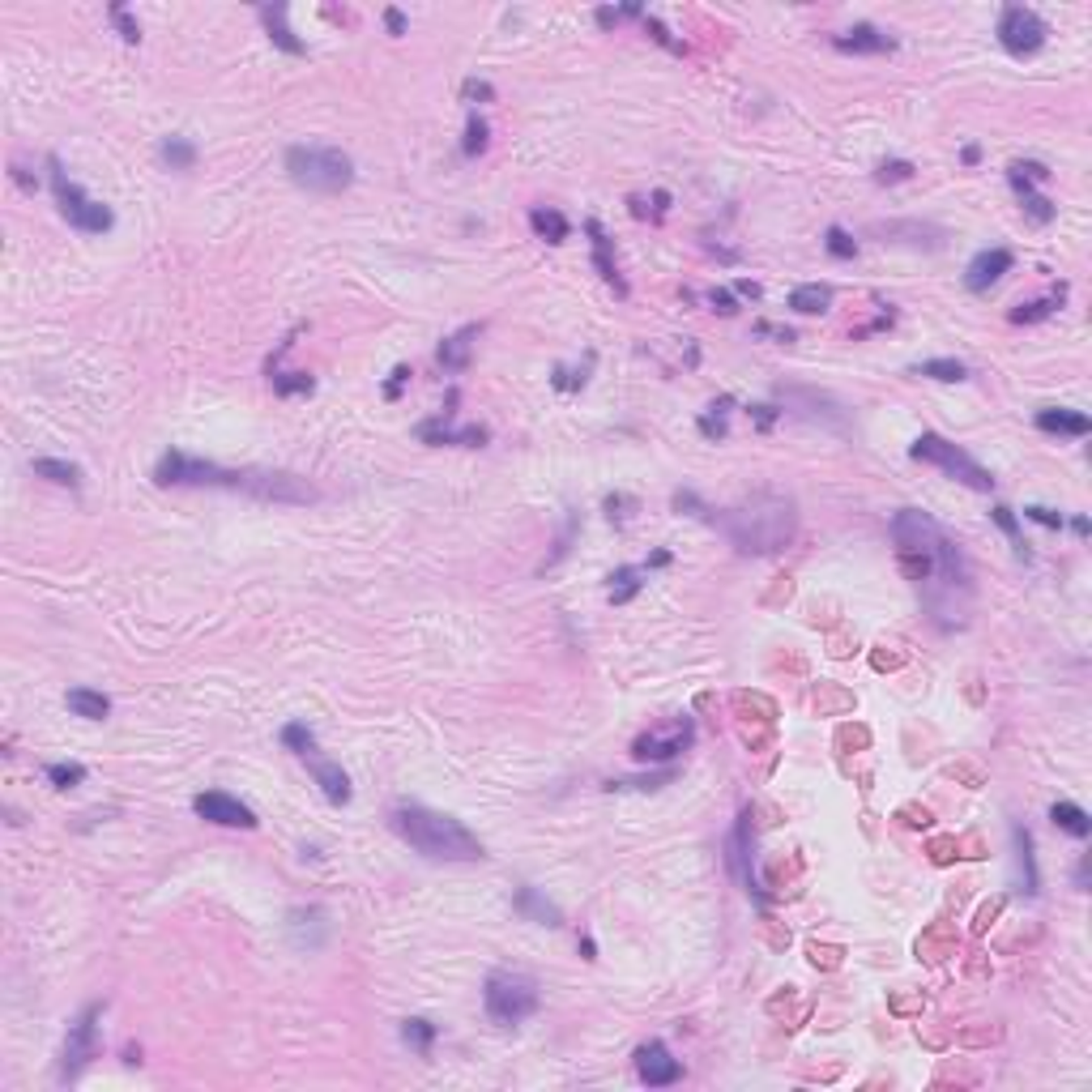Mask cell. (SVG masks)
Returning <instances> with one entry per match:
<instances>
[{
	"label": "cell",
	"instance_id": "obj_1",
	"mask_svg": "<svg viewBox=\"0 0 1092 1092\" xmlns=\"http://www.w3.org/2000/svg\"><path fill=\"white\" fill-rule=\"evenodd\" d=\"M158 487H223V491H243L252 500H265V504H312L316 500V487H307L304 478L295 474H282V470H226V465H213L201 461V457H188L179 448L163 453L154 470Z\"/></svg>",
	"mask_w": 1092,
	"mask_h": 1092
},
{
	"label": "cell",
	"instance_id": "obj_2",
	"mask_svg": "<svg viewBox=\"0 0 1092 1092\" xmlns=\"http://www.w3.org/2000/svg\"><path fill=\"white\" fill-rule=\"evenodd\" d=\"M892 542H897V564L913 585H926L930 576L944 581L947 593H969V564H964L960 546L917 508H900L892 517Z\"/></svg>",
	"mask_w": 1092,
	"mask_h": 1092
},
{
	"label": "cell",
	"instance_id": "obj_3",
	"mask_svg": "<svg viewBox=\"0 0 1092 1092\" xmlns=\"http://www.w3.org/2000/svg\"><path fill=\"white\" fill-rule=\"evenodd\" d=\"M709 521L722 525V534L739 546L742 555H777L798 529V512L786 495H751V500L722 508Z\"/></svg>",
	"mask_w": 1092,
	"mask_h": 1092
},
{
	"label": "cell",
	"instance_id": "obj_4",
	"mask_svg": "<svg viewBox=\"0 0 1092 1092\" xmlns=\"http://www.w3.org/2000/svg\"><path fill=\"white\" fill-rule=\"evenodd\" d=\"M389 824L410 850H418L431 862H478L482 858V841L461 824V819H453V815H445V811H431V806H418V803H401V806H393Z\"/></svg>",
	"mask_w": 1092,
	"mask_h": 1092
},
{
	"label": "cell",
	"instance_id": "obj_5",
	"mask_svg": "<svg viewBox=\"0 0 1092 1092\" xmlns=\"http://www.w3.org/2000/svg\"><path fill=\"white\" fill-rule=\"evenodd\" d=\"M287 171L299 188H307V193H346V188L354 184L351 154H342V149H334V146H290Z\"/></svg>",
	"mask_w": 1092,
	"mask_h": 1092
},
{
	"label": "cell",
	"instance_id": "obj_6",
	"mask_svg": "<svg viewBox=\"0 0 1092 1092\" xmlns=\"http://www.w3.org/2000/svg\"><path fill=\"white\" fill-rule=\"evenodd\" d=\"M482 1007L500 1028H512L542 1007V991L529 973H491L482 986Z\"/></svg>",
	"mask_w": 1092,
	"mask_h": 1092
},
{
	"label": "cell",
	"instance_id": "obj_7",
	"mask_svg": "<svg viewBox=\"0 0 1092 1092\" xmlns=\"http://www.w3.org/2000/svg\"><path fill=\"white\" fill-rule=\"evenodd\" d=\"M47 176H52V193H56V205L69 218V226H77V231H86V235H107L116 226V213L102 201L86 196L82 188H77V179H69L65 163H60L56 154L47 158Z\"/></svg>",
	"mask_w": 1092,
	"mask_h": 1092
},
{
	"label": "cell",
	"instance_id": "obj_8",
	"mask_svg": "<svg viewBox=\"0 0 1092 1092\" xmlns=\"http://www.w3.org/2000/svg\"><path fill=\"white\" fill-rule=\"evenodd\" d=\"M909 457H913V461L939 465L947 478L964 482V487H973V491H994L991 470H981V465L973 461V457L964 453L960 445H952V440H944V435H935V431H922V435H917L913 445H909Z\"/></svg>",
	"mask_w": 1092,
	"mask_h": 1092
},
{
	"label": "cell",
	"instance_id": "obj_9",
	"mask_svg": "<svg viewBox=\"0 0 1092 1092\" xmlns=\"http://www.w3.org/2000/svg\"><path fill=\"white\" fill-rule=\"evenodd\" d=\"M99 1020H102V1003H86L82 1016L69 1024L65 1037V1058H60V1080H77V1075L90 1067V1058L99 1054Z\"/></svg>",
	"mask_w": 1092,
	"mask_h": 1092
},
{
	"label": "cell",
	"instance_id": "obj_10",
	"mask_svg": "<svg viewBox=\"0 0 1092 1092\" xmlns=\"http://www.w3.org/2000/svg\"><path fill=\"white\" fill-rule=\"evenodd\" d=\"M1046 18L1037 9H1024V5H1007L999 18V43L1007 47L1011 56H1033V52H1041L1046 47Z\"/></svg>",
	"mask_w": 1092,
	"mask_h": 1092
},
{
	"label": "cell",
	"instance_id": "obj_11",
	"mask_svg": "<svg viewBox=\"0 0 1092 1092\" xmlns=\"http://www.w3.org/2000/svg\"><path fill=\"white\" fill-rule=\"evenodd\" d=\"M692 739H695V725L683 717V722L666 725V730H648V734H640V739L632 742V756H636L640 764H666V759L683 756V751L692 747Z\"/></svg>",
	"mask_w": 1092,
	"mask_h": 1092
},
{
	"label": "cell",
	"instance_id": "obj_12",
	"mask_svg": "<svg viewBox=\"0 0 1092 1092\" xmlns=\"http://www.w3.org/2000/svg\"><path fill=\"white\" fill-rule=\"evenodd\" d=\"M193 811L201 815V819H210V824H218V828H257V815H252V806H243L240 798L223 794V789L196 794L193 798Z\"/></svg>",
	"mask_w": 1092,
	"mask_h": 1092
},
{
	"label": "cell",
	"instance_id": "obj_13",
	"mask_svg": "<svg viewBox=\"0 0 1092 1092\" xmlns=\"http://www.w3.org/2000/svg\"><path fill=\"white\" fill-rule=\"evenodd\" d=\"M636 1075L648 1088H670V1084L683 1080V1067H679V1058H670V1050L662 1041H645L636 1050Z\"/></svg>",
	"mask_w": 1092,
	"mask_h": 1092
},
{
	"label": "cell",
	"instance_id": "obj_14",
	"mask_svg": "<svg viewBox=\"0 0 1092 1092\" xmlns=\"http://www.w3.org/2000/svg\"><path fill=\"white\" fill-rule=\"evenodd\" d=\"M1011 265H1016V257H1011L1007 248L977 252V257L969 260V269H964V287H969L973 295H986L994 282H1003V273H1011Z\"/></svg>",
	"mask_w": 1092,
	"mask_h": 1092
},
{
	"label": "cell",
	"instance_id": "obj_15",
	"mask_svg": "<svg viewBox=\"0 0 1092 1092\" xmlns=\"http://www.w3.org/2000/svg\"><path fill=\"white\" fill-rule=\"evenodd\" d=\"M299 759H304L307 769H312L316 786L324 789V798H329V803H334V806H346V803H351V777L342 772V764L324 759V756H320V747H312L307 756H299Z\"/></svg>",
	"mask_w": 1092,
	"mask_h": 1092
},
{
	"label": "cell",
	"instance_id": "obj_16",
	"mask_svg": "<svg viewBox=\"0 0 1092 1092\" xmlns=\"http://www.w3.org/2000/svg\"><path fill=\"white\" fill-rule=\"evenodd\" d=\"M418 440L423 445H461V448H482L487 445V427H453L448 423V414L440 418H427L423 427H418Z\"/></svg>",
	"mask_w": 1092,
	"mask_h": 1092
},
{
	"label": "cell",
	"instance_id": "obj_17",
	"mask_svg": "<svg viewBox=\"0 0 1092 1092\" xmlns=\"http://www.w3.org/2000/svg\"><path fill=\"white\" fill-rule=\"evenodd\" d=\"M1007 179H1011V188H1016V196H1020V210H1024V213H1028V218H1033L1037 226L1054 223V213H1058V210H1054V201H1050V196H1041V193H1037V188H1033V179H1024V176H1020L1016 167H1007Z\"/></svg>",
	"mask_w": 1092,
	"mask_h": 1092
},
{
	"label": "cell",
	"instance_id": "obj_18",
	"mask_svg": "<svg viewBox=\"0 0 1092 1092\" xmlns=\"http://www.w3.org/2000/svg\"><path fill=\"white\" fill-rule=\"evenodd\" d=\"M833 47H836V52H897V39L862 22V26L833 35Z\"/></svg>",
	"mask_w": 1092,
	"mask_h": 1092
},
{
	"label": "cell",
	"instance_id": "obj_19",
	"mask_svg": "<svg viewBox=\"0 0 1092 1092\" xmlns=\"http://www.w3.org/2000/svg\"><path fill=\"white\" fill-rule=\"evenodd\" d=\"M1037 427L1050 431V435H1088L1092 431L1088 414H1080V410H1063V406L1037 410Z\"/></svg>",
	"mask_w": 1092,
	"mask_h": 1092
},
{
	"label": "cell",
	"instance_id": "obj_20",
	"mask_svg": "<svg viewBox=\"0 0 1092 1092\" xmlns=\"http://www.w3.org/2000/svg\"><path fill=\"white\" fill-rule=\"evenodd\" d=\"M585 231H589V240H593V265H598V273H602V282H611L619 295H628V287H623V278H619V269H615V257H611V240H606V231H602V223L598 218H589L585 223Z\"/></svg>",
	"mask_w": 1092,
	"mask_h": 1092
},
{
	"label": "cell",
	"instance_id": "obj_21",
	"mask_svg": "<svg viewBox=\"0 0 1092 1092\" xmlns=\"http://www.w3.org/2000/svg\"><path fill=\"white\" fill-rule=\"evenodd\" d=\"M789 307H794L798 316H824L828 307H833V287H828V282H806V287H794V290H789Z\"/></svg>",
	"mask_w": 1092,
	"mask_h": 1092
},
{
	"label": "cell",
	"instance_id": "obj_22",
	"mask_svg": "<svg viewBox=\"0 0 1092 1092\" xmlns=\"http://www.w3.org/2000/svg\"><path fill=\"white\" fill-rule=\"evenodd\" d=\"M260 18H265V26H269V39H273L282 52H290V56H304V52H307L304 39H295V30L287 26V5H265V9H260Z\"/></svg>",
	"mask_w": 1092,
	"mask_h": 1092
},
{
	"label": "cell",
	"instance_id": "obj_23",
	"mask_svg": "<svg viewBox=\"0 0 1092 1092\" xmlns=\"http://www.w3.org/2000/svg\"><path fill=\"white\" fill-rule=\"evenodd\" d=\"M1011 841H1016V858H1020V875H1024V897L1041 892V875H1037V858H1033V833L1024 824H1011Z\"/></svg>",
	"mask_w": 1092,
	"mask_h": 1092
},
{
	"label": "cell",
	"instance_id": "obj_24",
	"mask_svg": "<svg viewBox=\"0 0 1092 1092\" xmlns=\"http://www.w3.org/2000/svg\"><path fill=\"white\" fill-rule=\"evenodd\" d=\"M529 226H534L538 240H546V243H564L568 235H572L568 218L559 210H551V205H534V210H529Z\"/></svg>",
	"mask_w": 1092,
	"mask_h": 1092
},
{
	"label": "cell",
	"instance_id": "obj_25",
	"mask_svg": "<svg viewBox=\"0 0 1092 1092\" xmlns=\"http://www.w3.org/2000/svg\"><path fill=\"white\" fill-rule=\"evenodd\" d=\"M65 704H69V713L86 717V722H102V717L112 713V700L102 692H90V687H73V692L65 695Z\"/></svg>",
	"mask_w": 1092,
	"mask_h": 1092
},
{
	"label": "cell",
	"instance_id": "obj_26",
	"mask_svg": "<svg viewBox=\"0 0 1092 1092\" xmlns=\"http://www.w3.org/2000/svg\"><path fill=\"white\" fill-rule=\"evenodd\" d=\"M478 337V324H465L461 334H453L445 346H440V367L445 371H465L470 367V346Z\"/></svg>",
	"mask_w": 1092,
	"mask_h": 1092
},
{
	"label": "cell",
	"instance_id": "obj_27",
	"mask_svg": "<svg viewBox=\"0 0 1092 1092\" xmlns=\"http://www.w3.org/2000/svg\"><path fill=\"white\" fill-rule=\"evenodd\" d=\"M747 819H751V811H742V819H739V833H734V841H730V862H734V870H739V880L747 883V892H756V897H764L759 892V883H756V875H751V845H747Z\"/></svg>",
	"mask_w": 1092,
	"mask_h": 1092
},
{
	"label": "cell",
	"instance_id": "obj_28",
	"mask_svg": "<svg viewBox=\"0 0 1092 1092\" xmlns=\"http://www.w3.org/2000/svg\"><path fill=\"white\" fill-rule=\"evenodd\" d=\"M1050 819H1054V828H1063L1067 836H1075V841H1084V836L1092 833L1088 811L1075 806V803H1054V806H1050Z\"/></svg>",
	"mask_w": 1092,
	"mask_h": 1092
},
{
	"label": "cell",
	"instance_id": "obj_29",
	"mask_svg": "<svg viewBox=\"0 0 1092 1092\" xmlns=\"http://www.w3.org/2000/svg\"><path fill=\"white\" fill-rule=\"evenodd\" d=\"M517 913H525L529 922H542V926H559L564 917H559V909L551 905V900L538 897V888H521L517 892Z\"/></svg>",
	"mask_w": 1092,
	"mask_h": 1092
},
{
	"label": "cell",
	"instance_id": "obj_30",
	"mask_svg": "<svg viewBox=\"0 0 1092 1092\" xmlns=\"http://www.w3.org/2000/svg\"><path fill=\"white\" fill-rule=\"evenodd\" d=\"M30 470H35L39 478L56 482V487H82V470H77L73 461H56V457H39V461H30Z\"/></svg>",
	"mask_w": 1092,
	"mask_h": 1092
},
{
	"label": "cell",
	"instance_id": "obj_31",
	"mask_svg": "<svg viewBox=\"0 0 1092 1092\" xmlns=\"http://www.w3.org/2000/svg\"><path fill=\"white\" fill-rule=\"evenodd\" d=\"M1063 299H1067V287H1054L1046 299L1020 304L1016 312H1011V320H1016V324H1037V320H1046V316H1054V307H1063Z\"/></svg>",
	"mask_w": 1092,
	"mask_h": 1092
},
{
	"label": "cell",
	"instance_id": "obj_32",
	"mask_svg": "<svg viewBox=\"0 0 1092 1092\" xmlns=\"http://www.w3.org/2000/svg\"><path fill=\"white\" fill-rule=\"evenodd\" d=\"M917 376H930V380H944V384H960V380H969V367H964L960 359H926L917 363Z\"/></svg>",
	"mask_w": 1092,
	"mask_h": 1092
},
{
	"label": "cell",
	"instance_id": "obj_33",
	"mask_svg": "<svg viewBox=\"0 0 1092 1092\" xmlns=\"http://www.w3.org/2000/svg\"><path fill=\"white\" fill-rule=\"evenodd\" d=\"M158 154H163V163H167L171 171H188L196 163V146L184 137H167L163 146H158Z\"/></svg>",
	"mask_w": 1092,
	"mask_h": 1092
},
{
	"label": "cell",
	"instance_id": "obj_34",
	"mask_svg": "<svg viewBox=\"0 0 1092 1092\" xmlns=\"http://www.w3.org/2000/svg\"><path fill=\"white\" fill-rule=\"evenodd\" d=\"M991 521H994V525L1003 529V534L1011 538V546H1016V555H1020V559H1028V542H1024V534H1020V521H1016V512H1011L1007 504H994V508H991Z\"/></svg>",
	"mask_w": 1092,
	"mask_h": 1092
},
{
	"label": "cell",
	"instance_id": "obj_35",
	"mask_svg": "<svg viewBox=\"0 0 1092 1092\" xmlns=\"http://www.w3.org/2000/svg\"><path fill=\"white\" fill-rule=\"evenodd\" d=\"M269 380H273V393H282V398H290V393H312L316 389V380L307 376V371H269Z\"/></svg>",
	"mask_w": 1092,
	"mask_h": 1092
},
{
	"label": "cell",
	"instance_id": "obj_36",
	"mask_svg": "<svg viewBox=\"0 0 1092 1092\" xmlns=\"http://www.w3.org/2000/svg\"><path fill=\"white\" fill-rule=\"evenodd\" d=\"M824 248H828V257H836V260H853V257H858V240H853L845 226H828Z\"/></svg>",
	"mask_w": 1092,
	"mask_h": 1092
},
{
	"label": "cell",
	"instance_id": "obj_37",
	"mask_svg": "<svg viewBox=\"0 0 1092 1092\" xmlns=\"http://www.w3.org/2000/svg\"><path fill=\"white\" fill-rule=\"evenodd\" d=\"M401 1037H406V1046H414L418 1054H427L435 1041V1024L431 1020H406V1024H401Z\"/></svg>",
	"mask_w": 1092,
	"mask_h": 1092
},
{
	"label": "cell",
	"instance_id": "obj_38",
	"mask_svg": "<svg viewBox=\"0 0 1092 1092\" xmlns=\"http://www.w3.org/2000/svg\"><path fill=\"white\" fill-rule=\"evenodd\" d=\"M636 576H640L636 568H619V572L611 576V581H615V585H611V602H615V606L632 602V598L640 593V581H636Z\"/></svg>",
	"mask_w": 1092,
	"mask_h": 1092
},
{
	"label": "cell",
	"instance_id": "obj_39",
	"mask_svg": "<svg viewBox=\"0 0 1092 1092\" xmlns=\"http://www.w3.org/2000/svg\"><path fill=\"white\" fill-rule=\"evenodd\" d=\"M282 742H287L295 756H307V751L316 747V734H312V725H307V722H290L287 730H282Z\"/></svg>",
	"mask_w": 1092,
	"mask_h": 1092
},
{
	"label": "cell",
	"instance_id": "obj_40",
	"mask_svg": "<svg viewBox=\"0 0 1092 1092\" xmlns=\"http://www.w3.org/2000/svg\"><path fill=\"white\" fill-rule=\"evenodd\" d=\"M47 781L56 789H73V786H82L86 781V769L82 764H47Z\"/></svg>",
	"mask_w": 1092,
	"mask_h": 1092
},
{
	"label": "cell",
	"instance_id": "obj_41",
	"mask_svg": "<svg viewBox=\"0 0 1092 1092\" xmlns=\"http://www.w3.org/2000/svg\"><path fill=\"white\" fill-rule=\"evenodd\" d=\"M465 154L470 158H478L482 149H487V120H482L478 112H470V124H465Z\"/></svg>",
	"mask_w": 1092,
	"mask_h": 1092
},
{
	"label": "cell",
	"instance_id": "obj_42",
	"mask_svg": "<svg viewBox=\"0 0 1092 1092\" xmlns=\"http://www.w3.org/2000/svg\"><path fill=\"white\" fill-rule=\"evenodd\" d=\"M730 406H734V398H722V401H713V414L700 418V431L709 435V440H713V435L722 440V435H725V410H730Z\"/></svg>",
	"mask_w": 1092,
	"mask_h": 1092
},
{
	"label": "cell",
	"instance_id": "obj_43",
	"mask_svg": "<svg viewBox=\"0 0 1092 1092\" xmlns=\"http://www.w3.org/2000/svg\"><path fill=\"white\" fill-rule=\"evenodd\" d=\"M107 13H112V22L120 26V39H124V43H141V26L129 18V9H124V5H112Z\"/></svg>",
	"mask_w": 1092,
	"mask_h": 1092
},
{
	"label": "cell",
	"instance_id": "obj_44",
	"mask_svg": "<svg viewBox=\"0 0 1092 1092\" xmlns=\"http://www.w3.org/2000/svg\"><path fill=\"white\" fill-rule=\"evenodd\" d=\"M909 176H913V163H905V158H892V163H883V167L875 171L880 184H897V179H909Z\"/></svg>",
	"mask_w": 1092,
	"mask_h": 1092
},
{
	"label": "cell",
	"instance_id": "obj_45",
	"mask_svg": "<svg viewBox=\"0 0 1092 1092\" xmlns=\"http://www.w3.org/2000/svg\"><path fill=\"white\" fill-rule=\"evenodd\" d=\"M1024 517H1028V521H1037V525H1046V529H1063V512L1046 508V504H1028Z\"/></svg>",
	"mask_w": 1092,
	"mask_h": 1092
},
{
	"label": "cell",
	"instance_id": "obj_46",
	"mask_svg": "<svg viewBox=\"0 0 1092 1092\" xmlns=\"http://www.w3.org/2000/svg\"><path fill=\"white\" fill-rule=\"evenodd\" d=\"M645 30H648V35H653V39H658V43H662V47H670V52H683V43H679V39H675V35H670V30H666V26H662V22H658V18H648V13H645Z\"/></svg>",
	"mask_w": 1092,
	"mask_h": 1092
},
{
	"label": "cell",
	"instance_id": "obj_47",
	"mask_svg": "<svg viewBox=\"0 0 1092 1092\" xmlns=\"http://www.w3.org/2000/svg\"><path fill=\"white\" fill-rule=\"evenodd\" d=\"M709 304H713V312H722V316H734L739 312V304H734V295L725 287H713L709 290Z\"/></svg>",
	"mask_w": 1092,
	"mask_h": 1092
},
{
	"label": "cell",
	"instance_id": "obj_48",
	"mask_svg": "<svg viewBox=\"0 0 1092 1092\" xmlns=\"http://www.w3.org/2000/svg\"><path fill=\"white\" fill-rule=\"evenodd\" d=\"M406 380H410V367H406V363H401V367H393V380L384 384V398L398 401V398H401V389H406Z\"/></svg>",
	"mask_w": 1092,
	"mask_h": 1092
},
{
	"label": "cell",
	"instance_id": "obj_49",
	"mask_svg": "<svg viewBox=\"0 0 1092 1092\" xmlns=\"http://www.w3.org/2000/svg\"><path fill=\"white\" fill-rule=\"evenodd\" d=\"M747 414L756 418V427H764V431H769V427L777 423V414H786V410H777V406H751Z\"/></svg>",
	"mask_w": 1092,
	"mask_h": 1092
},
{
	"label": "cell",
	"instance_id": "obj_50",
	"mask_svg": "<svg viewBox=\"0 0 1092 1092\" xmlns=\"http://www.w3.org/2000/svg\"><path fill=\"white\" fill-rule=\"evenodd\" d=\"M461 94H465V99H470V102H474V99H482V102H487V99H491V94H495V90H491V82H478V77H470V82L461 86Z\"/></svg>",
	"mask_w": 1092,
	"mask_h": 1092
},
{
	"label": "cell",
	"instance_id": "obj_51",
	"mask_svg": "<svg viewBox=\"0 0 1092 1092\" xmlns=\"http://www.w3.org/2000/svg\"><path fill=\"white\" fill-rule=\"evenodd\" d=\"M384 26H389V35H406V13H401V9H384Z\"/></svg>",
	"mask_w": 1092,
	"mask_h": 1092
},
{
	"label": "cell",
	"instance_id": "obj_52",
	"mask_svg": "<svg viewBox=\"0 0 1092 1092\" xmlns=\"http://www.w3.org/2000/svg\"><path fill=\"white\" fill-rule=\"evenodd\" d=\"M619 22H623V9H598V26L611 30V26H619Z\"/></svg>",
	"mask_w": 1092,
	"mask_h": 1092
},
{
	"label": "cell",
	"instance_id": "obj_53",
	"mask_svg": "<svg viewBox=\"0 0 1092 1092\" xmlns=\"http://www.w3.org/2000/svg\"><path fill=\"white\" fill-rule=\"evenodd\" d=\"M1075 888L1088 892V858H1080V866H1075Z\"/></svg>",
	"mask_w": 1092,
	"mask_h": 1092
},
{
	"label": "cell",
	"instance_id": "obj_54",
	"mask_svg": "<svg viewBox=\"0 0 1092 1092\" xmlns=\"http://www.w3.org/2000/svg\"><path fill=\"white\" fill-rule=\"evenodd\" d=\"M734 290H739V295H747V299H759V287H756V282H747V278H742Z\"/></svg>",
	"mask_w": 1092,
	"mask_h": 1092
},
{
	"label": "cell",
	"instance_id": "obj_55",
	"mask_svg": "<svg viewBox=\"0 0 1092 1092\" xmlns=\"http://www.w3.org/2000/svg\"><path fill=\"white\" fill-rule=\"evenodd\" d=\"M960 158H964V167H977V158H981V149H977V146H964V154H960Z\"/></svg>",
	"mask_w": 1092,
	"mask_h": 1092
},
{
	"label": "cell",
	"instance_id": "obj_56",
	"mask_svg": "<svg viewBox=\"0 0 1092 1092\" xmlns=\"http://www.w3.org/2000/svg\"><path fill=\"white\" fill-rule=\"evenodd\" d=\"M581 952H585V960H598V947H593V939H589V935L581 939Z\"/></svg>",
	"mask_w": 1092,
	"mask_h": 1092
},
{
	"label": "cell",
	"instance_id": "obj_57",
	"mask_svg": "<svg viewBox=\"0 0 1092 1092\" xmlns=\"http://www.w3.org/2000/svg\"><path fill=\"white\" fill-rule=\"evenodd\" d=\"M653 201H658V218H662L670 210V193H653Z\"/></svg>",
	"mask_w": 1092,
	"mask_h": 1092
},
{
	"label": "cell",
	"instance_id": "obj_58",
	"mask_svg": "<svg viewBox=\"0 0 1092 1092\" xmlns=\"http://www.w3.org/2000/svg\"><path fill=\"white\" fill-rule=\"evenodd\" d=\"M648 564L662 568V564H670V555H666V551H653V555H648Z\"/></svg>",
	"mask_w": 1092,
	"mask_h": 1092
},
{
	"label": "cell",
	"instance_id": "obj_59",
	"mask_svg": "<svg viewBox=\"0 0 1092 1092\" xmlns=\"http://www.w3.org/2000/svg\"><path fill=\"white\" fill-rule=\"evenodd\" d=\"M1071 529H1075L1080 538H1088V521H1084V517H1075V521H1071Z\"/></svg>",
	"mask_w": 1092,
	"mask_h": 1092
}]
</instances>
